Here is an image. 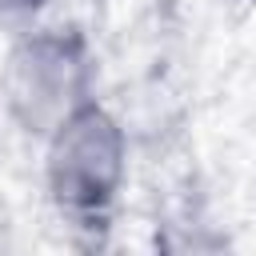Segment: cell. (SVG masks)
I'll return each instance as SVG.
<instances>
[{
  "mask_svg": "<svg viewBox=\"0 0 256 256\" xmlns=\"http://www.w3.org/2000/svg\"><path fill=\"white\" fill-rule=\"evenodd\" d=\"M8 112L28 132H52L88 104V56L80 40L60 32H28L4 72Z\"/></svg>",
  "mask_w": 256,
  "mask_h": 256,
  "instance_id": "obj_1",
  "label": "cell"
},
{
  "mask_svg": "<svg viewBox=\"0 0 256 256\" xmlns=\"http://www.w3.org/2000/svg\"><path fill=\"white\" fill-rule=\"evenodd\" d=\"M124 180V132L96 108H76L48 132V188L72 212H100Z\"/></svg>",
  "mask_w": 256,
  "mask_h": 256,
  "instance_id": "obj_2",
  "label": "cell"
}]
</instances>
